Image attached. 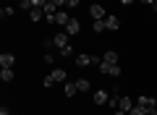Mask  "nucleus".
Masks as SVG:
<instances>
[{
	"mask_svg": "<svg viewBox=\"0 0 157 115\" xmlns=\"http://www.w3.org/2000/svg\"><path fill=\"white\" fill-rule=\"evenodd\" d=\"M100 73L102 76H110V79H118L121 76V66H118V63H105L102 60L100 63Z\"/></svg>",
	"mask_w": 157,
	"mask_h": 115,
	"instance_id": "1",
	"label": "nucleus"
},
{
	"mask_svg": "<svg viewBox=\"0 0 157 115\" xmlns=\"http://www.w3.org/2000/svg\"><path fill=\"white\" fill-rule=\"evenodd\" d=\"M89 16H92V21H105V18H107V11L100 6V3H94V6H89Z\"/></svg>",
	"mask_w": 157,
	"mask_h": 115,
	"instance_id": "2",
	"label": "nucleus"
},
{
	"mask_svg": "<svg viewBox=\"0 0 157 115\" xmlns=\"http://www.w3.org/2000/svg\"><path fill=\"white\" fill-rule=\"evenodd\" d=\"M92 102L102 107V105H107V102H110V94H107L105 89H97V92H94V97H92Z\"/></svg>",
	"mask_w": 157,
	"mask_h": 115,
	"instance_id": "3",
	"label": "nucleus"
},
{
	"mask_svg": "<svg viewBox=\"0 0 157 115\" xmlns=\"http://www.w3.org/2000/svg\"><path fill=\"white\" fill-rule=\"evenodd\" d=\"M105 29H107V32H118V29H121V18L110 13V16L105 18Z\"/></svg>",
	"mask_w": 157,
	"mask_h": 115,
	"instance_id": "4",
	"label": "nucleus"
},
{
	"mask_svg": "<svg viewBox=\"0 0 157 115\" xmlns=\"http://www.w3.org/2000/svg\"><path fill=\"white\" fill-rule=\"evenodd\" d=\"M134 99L131 97H118V110H123V113H131V107H134Z\"/></svg>",
	"mask_w": 157,
	"mask_h": 115,
	"instance_id": "5",
	"label": "nucleus"
},
{
	"mask_svg": "<svg viewBox=\"0 0 157 115\" xmlns=\"http://www.w3.org/2000/svg\"><path fill=\"white\" fill-rule=\"evenodd\" d=\"M50 76H52V81H55V84H66L68 81V73L63 71V68H52Z\"/></svg>",
	"mask_w": 157,
	"mask_h": 115,
	"instance_id": "6",
	"label": "nucleus"
},
{
	"mask_svg": "<svg viewBox=\"0 0 157 115\" xmlns=\"http://www.w3.org/2000/svg\"><path fill=\"white\" fill-rule=\"evenodd\" d=\"M136 105H141V107H157V97L152 99V97H147V94H141V97H136Z\"/></svg>",
	"mask_w": 157,
	"mask_h": 115,
	"instance_id": "7",
	"label": "nucleus"
},
{
	"mask_svg": "<svg viewBox=\"0 0 157 115\" xmlns=\"http://www.w3.org/2000/svg\"><path fill=\"white\" fill-rule=\"evenodd\" d=\"M13 63H16V55H11V52L0 55V68H13Z\"/></svg>",
	"mask_w": 157,
	"mask_h": 115,
	"instance_id": "8",
	"label": "nucleus"
},
{
	"mask_svg": "<svg viewBox=\"0 0 157 115\" xmlns=\"http://www.w3.org/2000/svg\"><path fill=\"white\" fill-rule=\"evenodd\" d=\"M52 42H55V47H66V44H68V32L52 34Z\"/></svg>",
	"mask_w": 157,
	"mask_h": 115,
	"instance_id": "9",
	"label": "nucleus"
},
{
	"mask_svg": "<svg viewBox=\"0 0 157 115\" xmlns=\"http://www.w3.org/2000/svg\"><path fill=\"white\" fill-rule=\"evenodd\" d=\"M66 32H68V34H78V32H81V21L71 16V21L66 24Z\"/></svg>",
	"mask_w": 157,
	"mask_h": 115,
	"instance_id": "10",
	"label": "nucleus"
},
{
	"mask_svg": "<svg viewBox=\"0 0 157 115\" xmlns=\"http://www.w3.org/2000/svg\"><path fill=\"white\" fill-rule=\"evenodd\" d=\"M68 21H71V16H68L66 11H58V13H55V24H58V26L66 29V24H68Z\"/></svg>",
	"mask_w": 157,
	"mask_h": 115,
	"instance_id": "11",
	"label": "nucleus"
},
{
	"mask_svg": "<svg viewBox=\"0 0 157 115\" xmlns=\"http://www.w3.org/2000/svg\"><path fill=\"white\" fill-rule=\"evenodd\" d=\"M63 92H66V97H73V94L78 92V86H76V81H66V84H63Z\"/></svg>",
	"mask_w": 157,
	"mask_h": 115,
	"instance_id": "12",
	"label": "nucleus"
},
{
	"mask_svg": "<svg viewBox=\"0 0 157 115\" xmlns=\"http://www.w3.org/2000/svg\"><path fill=\"white\" fill-rule=\"evenodd\" d=\"M0 79H3V81H13V79H16V73H13V68H0Z\"/></svg>",
	"mask_w": 157,
	"mask_h": 115,
	"instance_id": "13",
	"label": "nucleus"
},
{
	"mask_svg": "<svg viewBox=\"0 0 157 115\" xmlns=\"http://www.w3.org/2000/svg\"><path fill=\"white\" fill-rule=\"evenodd\" d=\"M29 18H32L34 24L42 21V18H45V11H42V8H32V11H29Z\"/></svg>",
	"mask_w": 157,
	"mask_h": 115,
	"instance_id": "14",
	"label": "nucleus"
},
{
	"mask_svg": "<svg viewBox=\"0 0 157 115\" xmlns=\"http://www.w3.org/2000/svg\"><path fill=\"white\" fill-rule=\"evenodd\" d=\"M102 60H105V63H118L121 58H118V52H115V50H107V52L102 55Z\"/></svg>",
	"mask_w": 157,
	"mask_h": 115,
	"instance_id": "15",
	"label": "nucleus"
},
{
	"mask_svg": "<svg viewBox=\"0 0 157 115\" xmlns=\"http://www.w3.org/2000/svg\"><path fill=\"white\" fill-rule=\"evenodd\" d=\"M58 55H60V58H73V47H71V44H66V47H58Z\"/></svg>",
	"mask_w": 157,
	"mask_h": 115,
	"instance_id": "16",
	"label": "nucleus"
},
{
	"mask_svg": "<svg viewBox=\"0 0 157 115\" xmlns=\"http://www.w3.org/2000/svg\"><path fill=\"white\" fill-rule=\"evenodd\" d=\"M76 86L78 92H89V79H76Z\"/></svg>",
	"mask_w": 157,
	"mask_h": 115,
	"instance_id": "17",
	"label": "nucleus"
},
{
	"mask_svg": "<svg viewBox=\"0 0 157 115\" xmlns=\"http://www.w3.org/2000/svg\"><path fill=\"white\" fill-rule=\"evenodd\" d=\"M92 32H94V34H102V32H105V21H92Z\"/></svg>",
	"mask_w": 157,
	"mask_h": 115,
	"instance_id": "18",
	"label": "nucleus"
},
{
	"mask_svg": "<svg viewBox=\"0 0 157 115\" xmlns=\"http://www.w3.org/2000/svg\"><path fill=\"white\" fill-rule=\"evenodd\" d=\"M128 115H147V107H141V105H134Z\"/></svg>",
	"mask_w": 157,
	"mask_h": 115,
	"instance_id": "19",
	"label": "nucleus"
},
{
	"mask_svg": "<svg viewBox=\"0 0 157 115\" xmlns=\"http://www.w3.org/2000/svg\"><path fill=\"white\" fill-rule=\"evenodd\" d=\"M18 6H21V8H24V11H26V13L32 11V8H34V6H32V0H21V3H18Z\"/></svg>",
	"mask_w": 157,
	"mask_h": 115,
	"instance_id": "20",
	"label": "nucleus"
},
{
	"mask_svg": "<svg viewBox=\"0 0 157 115\" xmlns=\"http://www.w3.org/2000/svg\"><path fill=\"white\" fill-rule=\"evenodd\" d=\"M0 16H3V18H8V16H13V8H11V6H6V8H3V11H0Z\"/></svg>",
	"mask_w": 157,
	"mask_h": 115,
	"instance_id": "21",
	"label": "nucleus"
},
{
	"mask_svg": "<svg viewBox=\"0 0 157 115\" xmlns=\"http://www.w3.org/2000/svg\"><path fill=\"white\" fill-rule=\"evenodd\" d=\"M42 84H45V89H50V86H52V84H55V81H52V76H50V73H47V76H45V81H42Z\"/></svg>",
	"mask_w": 157,
	"mask_h": 115,
	"instance_id": "22",
	"label": "nucleus"
},
{
	"mask_svg": "<svg viewBox=\"0 0 157 115\" xmlns=\"http://www.w3.org/2000/svg\"><path fill=\"white\" fill-rule=\"evenodd\" d=\"M66 6L68 8H78V6H81V0H66Z\"/></svg>",
	"mask_w": 157,
	"mask_h": 115,
	"instance_id": "23",
	"label": "nucleus"
},
{
	"mask_svg": "<svg viewBox=\"0 0 157 115\" xmlns=\"http://www.w3.org/2000/svg\"><path fill=\"white\" fill-rule=\"evenodd\" d=\"M45 3H47V0H32V6H34V8H45Z\"/></svg>",
	"mask_w": 157,
	"mask_h": 115,
	"instance_id": "24",
	"label": "nucleus"
},
{
	"mask_svg": "<svg viewBox=\"0 0 157 115\" xmlns=\"http://www.w3.org/2000/svg\"><path fill=\"white\" fill-rule=\"evenodd\" d=\"M52 3H55L58 8H63V6H66V0H52Z\"/></svg>",
	"mask_w": 157,
	"mask_h": 115,
	"instance_id": "25",
	"label": "nucleus"
},
{
	"mask_svg": "<svg viewBox=\"0 0 157 115\" xmlns=\"http://www.w3.org/2000/svg\"><path fill=\"white\" fill-rule=\"evenodd\" d=\"M147 115H157V107H149V110H147Z\"/></svg>",
	"mask_w": 157,
	"mask_h": 115,
	"instance_id": "26",
	"label": "nucleus"
},
{
	"mask_svg": "<svg viewBox=\"0 0 157 115\" xmlns=\"http://www.w3.org/2000/svg\"><path fill=\"white\" fill-rule=\"evenodd\" d=\"M0 115H13V113H8L6 107H0Z\"/></svg>",
	"mask_w": 157,
	"mask_h": 115,
	"instance_id": "27",
	"label": "nucleus"
},
{
	"mask_svg": "<svg viewBox=\"0 0 157 115\" xmlns=\"http://www.w3.org/2000/svg\"><path fill=\"white\" fill-rule=\"evenodd\" d=\"M121 3H123V6H131V3H134V0H121Z\"/></svg>",
	"mask_w": 157,
	"mask_h": 115,
	"instance_id": "28",
	"label": "nucleus"
},
{
	"mask_svg": "<svg viewBox=\"0 0 157 115\" xmlns=\"http://www.w3.org/2000/svg\"><path fill=\"white\" fill-rule=\"evenodd\" d=\"M139 3H147V6H152V3H155V0H139Z\"/></svg>",
	"mask_w": 157,
	"mask_h": 115,
	"instance_id": "29",
	"label": "nucleus"
},
{
	"mask_svg": "<svg viewBox=\"0 0 157 115\" xmlns=\"http://www.w3.org/2000/svg\"><path fill=\"white\" fill-rule=\"evenodd\" d=\"M152 11H155V13H157V0H155V3H152Z\"/></svg>",
	"mask_w": 157,
	"mask_h": 115,
	"instance_id": "30",
	"label": "nucleus"
},
{
	"mask_svg": "<svg viewBox=\"0 0 157 115\" xmlns=\"http://www.w3.org/2000/svg\"><path fill=\"white\" fill-rule=\"evenodd\" d=\"M115 115H128V113H123V110H115Z\"/></svg>",
	"mask_w": 157,
	"mask_h": 115,
	"instance_id": "31",
	"label": "nucleus"
},
{
	"mask_svg": "<svg viewBox=\"0 0 157 115\" xmlns=\"http://www.w3.org/2000/svg\"><path fill=\"white\" fill-rule=\"evenodd\" d=\"M18 3H21V0H18Z\"/></svg>",
	"mask_w": 157,
	"mask_h": 115,
	"instance_id": "32",
	"label": "nucleus"
}]
</instances>
